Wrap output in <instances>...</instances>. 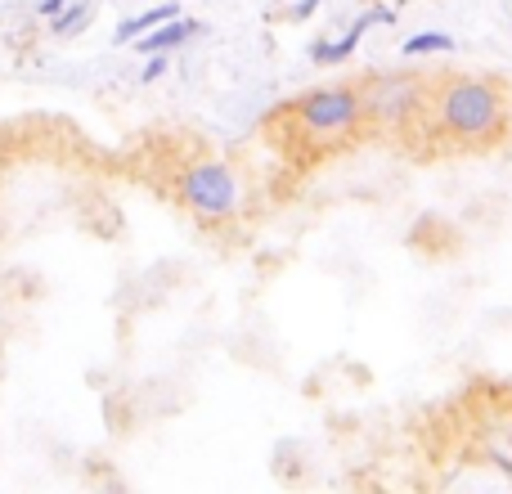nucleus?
Returning <instances> with one entry per match:
<instances>
[{
    "instance_id": "obj_1",
    "label": "nucleus",
    "mask_w": 512,
    "mask_h": 494,
    "mask_svg": "<svg viewBox=\"0 0 512 494\" xmlns=\"http://www.w3.org/2000/svg\"><path fill=\"white\" fill-rule=\"evenodd\" d=\"M441 122L459 140H481L499 131V90L486 81H454L441 95Z\"/></svg>"
},
{
    "instance_id": "obj_2",
    "label": "nucleus",
    "mask_w": 512,
    "mask_h": 494,
    "mask_svg": "<svg viewBox=\"0 0 512 494\" xmlns=\"http://www.w3.org/2000/svg\"><path fill=\"white\" fill-rule=\"evenodd\" d=\"M180 198L203 221H225V216L239 212V180L225 162H194L180 176Z\"/></svg>"
},
{
    "instance_id": "obj_3",
    "label": "nucleus",
    "mask_w": 512,
    "mask_h": 494,
    "mask_svg": "<svg viewBox=\"0 0 512 494\" xmlns=\"http://www.w3.org/2000/svg\"><path fill=\"white\" fill-rule=\"evenodd\" d=\"M297 117L310 140H337V135H346L360 122V95L351 86L315 90V95H306L297 104Z\"/></svg>"
},
{
    "instance_id": "obj_4",
    "label": "nucleus",
    "mask_w": 512,
    "mask_h": 494,
    "mask_svg": "<svg viewBox=\"0 0 512 494\" xmlns=\"http://www.w3.org/2000/svg\"><path fill=\"white\" fill-rule=\"evenodd\" d=\"M414 104H418V81H409V77H382L369 95L373 117H382V122H400Z\"/></svg>"
},
{
    "instance_id": "obj_5",
    "label": "nucleus",
    "mask_w": 512,
    "mask_h": 494,
    "mask_svg": "<svg viewBox=\"0 0 512 494\" xmlns=\"http://www.w3.org/2000/svg\"><path fill=\"white\" fill-rule=\"evenodd\" d=\"M198 32H203V23H198V18L176 14V18H167V23H158L153 32H144L140 41H135V50H140V54H171V50H180L185 41H194Z\"/></svg>"
},
{
    "instance_id": "obj_6",
    "label": "nucleus",
    "mask_w": 512,
    "mask_h": 494,
    "mask_svg": "<svg viewBox=\"0 0 512 494\" xmlns=\"http://www.w3.org/2000/svg\"><path fill=\"white\" fill-rule=\"evenodd\" d=\"M373 23H391V14H387V9H378V14L355 18L351 32H346L342 41H315V45H310V59H315V63H346L355 54V45H360V36L369 32Z\"/></svg>"
},
{
    "instance_id": "obj_7",
    "label": "nucleus",
    "mask_w": 512,
    "mask_h": 494,
    "mask_svg": "<svg viewBox=\"0 0 512 494\" xmlns=\"http://www.w3.org/2000/svg\"><path fill=\"white\" fill-rule=\"evenodd\" d=\"M176 14H180L176 0H167V5H153V9H140V14L122 18V23L113 27V45H135L144 32H153L158 23H167V18H176Z\"/></svg>"
},
{
    "instance_id": "obj_8",
    "label": "nucleus",
    "mask_w": 512,
    "mask_h": 494,
    "mask_svg": "<svg viewBox=\"0 0 512 494\" xmlns=\"http://www.w3.org/2000/svg\"><path fill=\"white\" fill-rule=\"evenodd\" d=\"M90 18H95L90 0H68V5H63L59 14L50 18V36H59V41H72V36H81L90 27Z\"/></svg>"
},
{
    "instance_id": "obj_9",
    "label": "nucleus",
    "mask_w": 512,
    "mask_h": 494,
    "mask_svg": "<svg viewBox=\"0 0 512 494\" xmlns=\"http://www.w3.org/2000/svg\"><path fill=\"white\" fill-rule=\"evenodd\" d=\"M454 41L445 32H418L405 41V54H450Z\"/></svg>"
},
{
    "instance_id": "obj_10",
    "label": "nucleus",
    "mask_w": 512,
    "mask_h": 494,
    "mask_svg": "<svg viewBox=\"0 0 512 494\" xmlns=\"http://www.w3.org/2000/svg\"><path fill=\"white\" fill-rule=\"evenodd\" d=\"M167 68H171V63H167V54H149V63H144V72H140V81H144V86H149V81H158Z\"/></svg>"
},
{
    "instance_id": "obj_11",
    "label": "nucleus",
    "mask_w": 512,
    "mask_h": 494,
    "mask_svg": "<svg viewBox=\"0 0 512 494\" xmlns=\"http://www.w3.org/2000/svg\"><path fill=\"white\" fill-rule=\"evenodd\" d=\"M63 5H68V0H36V14H41V18H54Z\"/></svg>"
},
{
    "instance_id": "obj_12",
    "label": "nucleus",
    "mask_w": 512,
    "mask_h": 494,
    "mask_svg": "<svg viewBox=\"0 0 512 494\" xmlns=\"http://www.w3.org/2000/svg\"><path fill=\"white\" fill-rule=\"evenodd\" d=\"M319 9V0H297V5H292V18H310Z\"/></svg>"
}]
</instances>
